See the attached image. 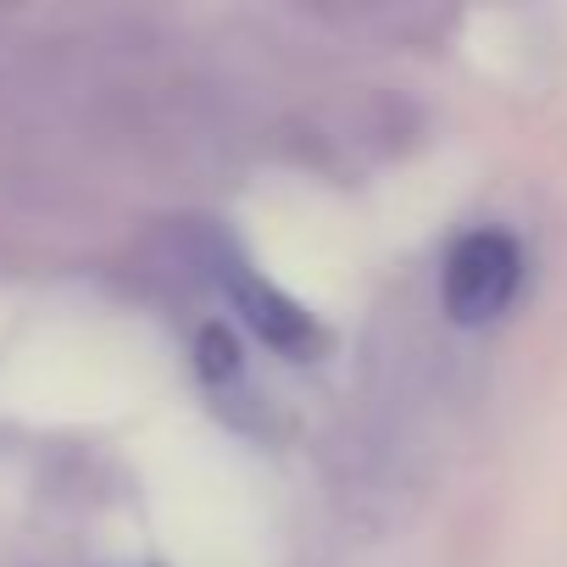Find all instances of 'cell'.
<instances>
[{"label": "cell", "mask_w": 567, "mask_h": 567, "mask_svg": "<svg viewBox=\"0 0 567 567\" xmlns=\"http://www.w3.org/2000/svg\"><path fill=\"white\" fill-rule=\"evenodd\" d=\"M206 267L217 278V290L228 296V307L239 312V323L278 357H290V362H318L329 351V334L323 323L278 290L272 278H261V267H250V256L228 239H212L206 245Z\"/></svg>", "instance_id": "6da1fadb"}, {"label": "cell", "mask_w": 567, "mask_h": 567, "mask_svg": "<svg viewBox=\"0 0 567 567\" xmlns=\"http://www.w3.org/2000/svg\"><path fill=\"white\" fill-rule=\"evenodd\" d=\"M523 290V245L506 228H467L440 267V301L456 329L495 323Z\"/></svg>", "instance_id": "7a4b0ae2"}, {"label": "cell", "mask_w": 567, "mask_h": 567, "mask_svg": "<svg viewBox=\"0 0 567 567\" xmlns=\"http://www.w3.org/2000/svg\"><path fill=\"white\" fill-rule=\"evenodd\" d=\"M195 368H200L212 401L234 406V395L245 390V357H239V346H234V334H228L223 323H206V329H200V340H195Z\"/></svg>", "instance_id": "3957f363"}]
</instances>
